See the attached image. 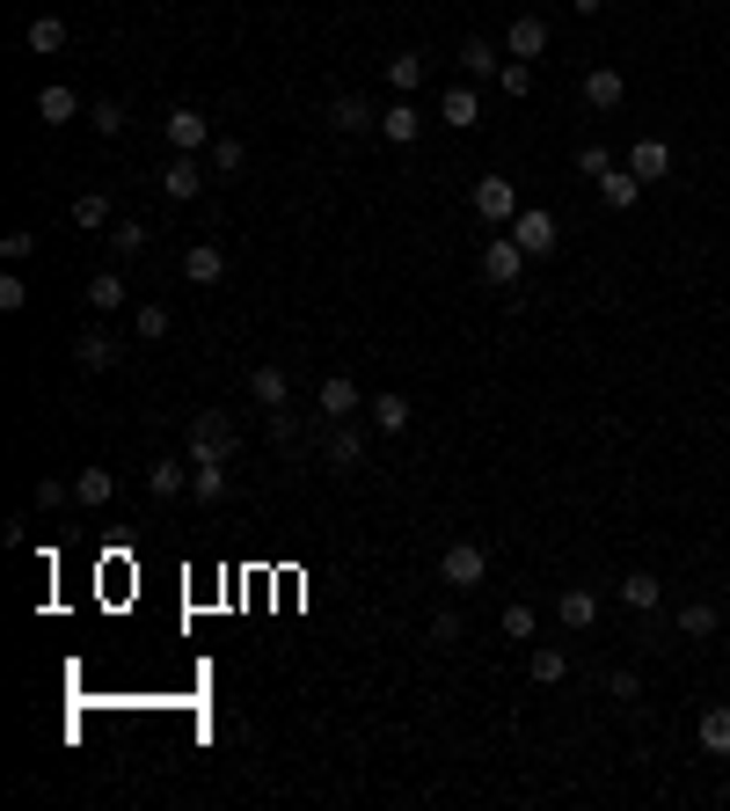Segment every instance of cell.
<instances>
[{"instance_id":"cell-1","label":"cell","mask_w":730,"mask_h":811,"mask_svg":"<svg viewBox=\"0 0 730 811\" xmlns=\"http://www.w3.org/2000/svg\"><path fill=\"white\" fill-rule=\"evenodd\" d=\"M226 454H234V424H226V409H197L191 439H183V460L205 468V460H226Z\"/></svg>"},{"instance_id":"cell-2","label":"cell","mask_w":730,"mask_h":811,"mask_svg":"<svg viewBox=\"0 0 730 811\" xmlns=\"http://www.w3.org/2000/svg\"><path fill=\"white\" fill-rule=\"evenodd\" d=\"M526 264H534V256H526L511 234H489V242H483V285H497V293H519Z\"/></svg>"},{"instance_id":"cell-3","label":"cell","mask_w":730,"mask_h":811,"mask_svg":"<svg viewBox=\"0 0 730 811\" xmlns=\"http://www.w3.org/2000/svg\"><path fill=\"white\" fill-rule=\"evenodd\" d=\"M438 578H446L453 592H475V585L489 578V548L483 541H453L446 556H438Z\"/></svg>"},{"instance_id":"cell-4","label":"cell","mask_w":730,"mask_h":811,"mask_svg":"<svg viewBox=\"0 0 730 811\" xmlns=\"http://www.w3.org/2000/svg\"><path fill=\"white\" fill-rule=\"evenodd\" d=\"M161 132H169V154H205L220 132L205 124V110H191V103H175L169 118H161Z\"/></svg>"},{"instance_id":"cell-5","label":"cell","mask_w":730,"mask_h":811,"mask_svg":"<svg viewBox=\"0 0 730 811\" xmlns=\"http://www.w3.org/2000/svg\"><path fill=\"white\" fill-rule=\"evenodd\" d=\"M468 205H475L483 227H511V220H519V191H511V176H483Z\"/></svg>"},{"instance_id":"cell-6","label":"cell","mask_w":730,"mask_h":811,"mask_svg":"<svg viewBox=\"0 0 730 811\" xmlns=\"http://www.w3.org/2000/svg\"><path fill=\"white\" fill-rule=\"evenodd\" d=\"M205 176H212L205 154H169V161H161V191H169L175 205H191V197L205 191Z\"/></svg>"},{"instance_id":"cell-7","label":"cell","mask_w":730,"mask_h":811,"mask_svg":"<svg viewBox=\"0 0 730 811\" xmlns=\"http://www.w3.org/2000/svg\"><path fill=\"white\" fill-rule=\"evenodd\" d=\"M511 242H519L526 256H556V242H562L556 212H540V205H519V220H511Z\"/></svg>"},{"instance_id":"cell-8","label":"cell","mask_w":730,"mask_h":811,"mask_svg":"<svg viewBox=\"0 0 730 811\" xmlns=\"http://www.w3.org/2000/svg\"><path fill=\"white\" fill-rule=\"evenodd\" d=\"M314 409H329V424H344L351 409H365V395H358V381H351V373H329V381L314 388Z\"/></svg>"},{"instance_id":"cell-9","label":"cell","mask_w":730,"mask_h":811,"mask_svg":"<svg viewBox=\"0 0 730 811\" xmlns=\"http://www.w3.org/2000/svg\"><path fill=\"white\" fill-rule=\"evenodd\" d=\"M438 118H446L453 132H475V124H483V103H475L468 81H446V95H438Z\"/></svg>"},{"instance_id":"cell-10","label":"cell","mask_w":730,"mask_h":811,"mask_svg":"<svg viewBox=\"0 0 730 811\" xmlns=\"http://www.w3.org/2000/svg\"><path fill=\"white\" fill-rule=\"evenodd\" d=\"M417 132H424V110L409 103V95H395V103L381 110V140H387V146H409Z\"/></svg>"},{"instance_id":"cell-11","label":"cell","mask_w":730,"mask_h":811,"mask_svg":"<svg viewBox=\"0 0 730 811\" xmlns=\"http://www.w3.org/2000/svg\"><path fill=\"white\" fill-rule=\"evenodd\" d=\"M585 103L591 110H621L628 103V73L621 67H591L585 73Z\"/></svg>"},{"instance_id":"cell-12","label":"cell","mask_w":730,"mask_h":811,"mask_svg":"<svg viewBox=\"0 0 730 811\" xmlns=\"http://www.w3.org/2000/svg\"><path fill=\"white\" fill-rule=\"evenodd\" d=\"M183 278H191V285H220L226 278V249L220 242H191V249H183Z\"/></svg>"},{"instance_id":"cell-13","label":"cell","mask_w":730,"mask_h":811,"mask_svg":"<svg viewBox=\"0 0 730 811\" xmlns=\"http://www.w3.org/2000/svg\"><path fill=\"white\" fill-rule=\"evenodd\" d=\"M540 52H548V22H540V16H511L505 59H540Z\"/></svg>"},{"instance_id":"cell-14","label":"cell","mask_w":730,"mask_h":811,"mask_svg":"<svg viewBox=\"0 0 730 811\" xmlns=\"http://www.w3.org/2000/svg\"><path fill=\"white\" fill-rule=\"evenodd\" d=\"M249 395H256V409L278 417V409L293 403V381H285V366H256V373H249Z\"/></svg>"},{"instance_id":"cell-15","label":"cell","mask_w":730,"mask_h":811,"mask_svg":"<svg viewBox=\"0 0 730 811\" xmlns=\"http://www.w3.org/2000/svg\"><path fill=\"white\" fill-rule=\"evenodd\" d=\"M365 417H373V432H387V439H395V432H409V417H417V409H409V395H373V403H365Z\"/></svg>"},{"instance_id":"cell-16","label":"cell","mask_w":730,"mask_h":811,"mask_svg":"<svg viewBox=\"0 0 730 811\" xmlns=\"http://www.w3.org/2000/svg\"><path fill=\"white\" fill-rule=\"evenodd\" d=\"M599 197H607L614 212H628V205H636V197H643V176H636L628 161H614L607 176H599Z\"/></svg>"},{"instance_id":"cell-17","label":"cell","mask_w":730,"mask_h":811,"mask_svg":"<svg viewBox=\"0 0 730 811\" xmlns=\"http://www.w3.org/2000/svg\"><path fill=\"white\" fill-rule=\"evenodd\" d=\"M73 366H81V373H110V366H118V344H110L103 330L73 336Z\"/></svg>"},{"instance_id":"cell-18","label":"cell","mask_w":730,"mask_h":811,"mask_svg":"<svg viewBox=\"0 0 730 811\" xmlns=\"http://www.w3.org/2000/svg\"><path fill=\"white\" fill-rule=\"evenodd\" d=\"M658 600H665V585L650 578V570H628L621 578V607L628 615H658Z\"/></svg>"},{"instance_id":"cell-19","label":"cell","mask_w":730,"mask_h":811,"mask_svg":"<svg viewBox=\"0 0 730 811\" xmlns=\"http://www.w3.org/2000/svg\"><path fill=\"white\" fill-rule=\"evenodd\" d=\"M628 169H636L643 183L672 176V146H665V140H636V146H628Z\"/></svg>"},{"instance_id":"cell-20","label":"cell","mask_w":730,"mask_h":811,"mask_svg":"<svg viewBox=\"0 0 730 811\" xmlns=\"http://www.w3.org/2000/svg\"><path fill=\"white\" fill-rule=\"evenodd\" d=\"M205 161H212V176H220V183H234V176L249 169V146L234 140V132H220V140L205 146Z\"/></svg>"},{"instance_id":"cell-21","label":"cell","mask_w":730,"mask_h":811,"mask_svg":"<svg viewBox=\"0 0 730 811\" xmlns=\"http://www.w3.org/2000/svg\"><path fill=\"white\" fill-rule=\"evenodd\" d=\"M556 615H562V629H591V621H599V592H585V585H562Z\"/></svg>"},{"instance_id":"cell-22","label":"cell","mask_w":730,"mask_h":811,"mask_svg":"<svg viewBox=\"0 0 730 811\" xmlns=\"http://www.w3.org/2000/svg\"><path fill=\"white\" fill-rule=\"evenodd\" d=\"M358 460H365V432H358V424H336V432H329V468H336V476H344V468H358Z\"/></svg>"},{"instance_id":"cell-23","label":"cell","mask_w":730,"mask_h":811,"mask_svg":"<svg viewBox=\"0 0 730 811\" xmlns=\"http://www.w3.org/2000/svg\"><path fill=\"white\" fill-rule=\"evenodd\" d=\"M73 227H88V234H95V227H118L110 191H81V197H73Z\"/></svg>"},{"instance_id":"cell-24","label":"cell","mask_w":730,"mask_h":811,"mask_svg":"<svg viewBox=\"0 0 730 811\" xmlns=\"http://www.w3.org/2000/svg\"><path fill=\"white\" fill-rule=\"evenodd\" d=\"M73 110H81V95H73L67 81H44V89H37V118H44V124H67Z\"/></svg>"},{"instance_id":"cell-25","label":"cell","mask_w":730,"mask_h":811,"mask_svg":"<svg viewBox=\"0 0 730 811\" xmlns=\"http://www.w3.org/2000/svg\"><path fill=\"white\" fill-rule=\"evenodd\" d=\"M329 124H336V132H365V124H381V110L365 103V95H336V103H329Z\"/></svg>"},{"instance_id":"cell-26","label":"cell","mask_w":730,"mask_h":811,"mask_svg":"<svg viewBox=\"0 0 730 811\" xmlns=\"http://www.w3.org/2000/svg\"><path fill=\"white\" fill-rule=\"evenodd\" d=\"M124 301H132V293H124L118 271H95V278H88V307H95V315H118Z\"/></svg>"},{"instance_id":"cell-27","label":"cell","mask_w":730,"mask_h":811,"mask_svg":"<svg viewBox=\"0 0 730 811\" xmlns=\"http://www.w3.org/2000/svg\"><path fill=\"white\" fill-rule=\"evenodd\" d=\"M22 44H30V52H44V59H52V52H67V22H59V16H30Z\"/></svg>"},{"instance_id":"cell-28","label":"cell","mask_w":730,"mask_h":811,"mask_svg":"<svg viewBox=\"0 0 730 811\" xmlns=\"http://www.w3.org/2000/svg\"><path fill=\"white\" fill-rule=\"evenodd\" d=\"M110 497H118V476H110V468H81V476H73V505H110Z\"/></svg>"},{"instance_id":"cell-29","label":"cell","mask_w":730,"mask_h":811,"mask_svg":"<svg viewBox=\"0 0 730 811\" xmlns=\"http://www.w3.org/2000/svg\"><path fill=\"white\" fill-rule=\"evenodd\" d=\"M146 490H154V497L191 490V460H154V468H146Z\"/></svg>"},{"instance_id":"cell-30","label":"cell","mask_w":730,"mask_h":811,"mask_svg":"<svg viewBox=\"0 0 730 811\" xmlns=\"http://www.w3.org/2000/svg\"><path fill=\"white\" fill-rule=\"evenodd\" d=\"M526 672H534L540 688H556V680H570V651H556V643H540V651L526 658Z\"/></svg>"},{"instance_id":"cell-31","label":"cell","mask_w":730,"mask_h":811,"mask_svg":"<svg viewBox=\"0 0 730 811\" xmlns=\"http://www.w3.org/2000/svg\"><path fill=\"white\" fill-rule=\"evenodd\" d=\"M191 497H197V505H220V497H226V460H205V468H191Z\"/></svg>"},{"instance_id":"cell-32","label":"cell","mask_w":730,"mask_h":811,"mask_svg":"<svg viewBox=\"0 0 730 811\" xmlns=\"http://www.w3.org/2000/svg\"><path fill=\"white\" fill-rule=\"evenodd\" d=\"M716 621H723V615H716L709 600H687V607H679V636H694V643H701V636H716Z\"/></svg>"},{"instance_id":"cell-33","label":"cell","mask_w":730,"mask_h":811,"mask_svg":"<svg viewBox=\"0 0 730 811\" xmlns=\"http://www.w3.org/2000/svg\"><path fill=\"white\" fill-rule=\"evenodd\" d=\"M460 73H475V81L497 73V44H489V37H468V44H460Z\"/></svg>"},{"instance_id":"cell-34","label":"cell","mask_w":730,"mask_h":811,"mask_svg":"<svg viewBox=\"0 0 730 811\" xmlns=\"http://www.w3.org/2000/svg\"><path fill=\"white\" fill-rule=\"evenodd\" d=\"M387 81H395V95H417L424 59H417V52H395V59H387Z\"/></svg>"},{"instance_id":"cell-35","label":"cell","mask_w":730,"mask_h":811,"mask_svg":"<svg viewBox=\"0 0 730 811\" xmlns=\"http://www.w3.org/2000/svg\"><path fill=\"white\" fill-rule=\"evenodd\" d=\"M701 746H709V753H730V702H716L709 717H701Z\"/></svg>"},{"instance_id":"cell-36","label":"cell","mask_w":730,"mask_h":811,"mask_svg":"<svg viewBox=\"0 0 730 811\" xmlns=\"http://www.w3.org/2000/svg\"><path fill=\"white\" fill-rule=\"evenodd\" d=\"M140 249H146V227H140V220H118V227H110V256H124V264H132Z\"/></svg>"},{"instance_id":"cell-37","label":"cell","mask_w":730,"mask_h":811,"mask_svg":"<svg viewBox=\"0 0 730 811\" xmlns=\"http://www.w3.org/2000/svg\"><path fill=\"white\" fill-rule=\"evenodd\" d=\"M497 89H505L511 103H519V95H534V67H526V59H505V67H497Z\"/></svg>"},{"instance_id":"cell-38","label":"cell","mask_w":730,"mask_h":811,"mask_svg":"<svg viewBox=\"0 0 730 811\" xmlns=\"http://www.w3.org/2000/svg\"><path fill=\"white\" fill-rule=\"evenodd\" d=\"M88 124H95L103 140H118V132H124V103H110V95H103V103H88Z\"/></svg>"},{"instance_id":"cell-39","label":"cell","mask_w":730,"mask_h":811,"mask_svg":"<svg viewBox=\"0 0 730 811\" xmlns=\"http://www.w3.org/2000/svg\"><path fill=\"white\" fill-rule=\"evenodd\" d=\"M0 307H8V315H22V307H30V285H22V271H16V264L0 271Z\"/></svg>"},{"instance_id":"cell-40","label":"cell","mask_w":730,"mask_h":811,"mask_svg":"<svg viewBox=\"0 0 730 811\" xmlns=\"http://www.w3.org/2000/svg\"><path fill=\"white\" fill-rule=\"evenodd\" d=\"M132 330H140V336H169V330H175V315H169L161 301H146L140 315H132Z\"/></svg>"},{"instance_id":"cell-41","label":"cell","mask_w":730,"mask_h":811,"mask_svg":"<svg viewBox=\"0 0 730 811\" xmlns=\"http://www.w3.org/2000/svg\"><path fill=\"white\" fill-rule=\"evenodd\" d=\"M607 169H614V154H607L599 140H591V146H577V176H591V183H599Z\"/></svg>"},{"instance_id":"cell-42","label":"cell","mask_w":730,"mask_h":811,"mask_svg":"<svg viewBox=\"0 0 730 811\" xmlns=\"http://www.w3.org/2000/svg\"><path fill=\"white\" fill-rule=\"evenodd\" d=\"M505 636H511V643H526V636H534V607H526V600L505 607Z\"/></svg>"},{"instance_id":"cell-43","label":"cell","mask_w":730,"mask_h":811,"mask_svg":"<svg viewBox=\"0 0 730 811\" xmlns=\"http://www.w3.org/2000/svg\"><path fill=\"white\" fill-rule=\"evenodd\" d=\"M607 688H614V702H643V672H628V666H621Z\"/></svg>"},{"instance_id":"cell-44","label":"cell","mask_w":730,"mask_h":811,"mask_svg":"<svg viewBox=\"0 0 730 811\" xmlns=\"http://www.w3.org/2000/svg\"><path fill=\"white\" fill-rule=\"evenodd\" d=\"M37 249V234L30 227H16V234H0V256H8V264H22V256H30Z\"/></svg>"},{"instance_id":"cell-45","label":"cell","mask_w":730,"mask_h":811,"mask_svg":"<svg viewBox=\"0 0 730 811\" xmlns=\"http://www.w3.org/2000/svg\"><path fill=\"white\" fill-rule=\"evenodd\" d=\"M67 497H73V483H52V476L37 483V511H59V505H67Z\"/></svg>"},{"instance_id":"cell-46","label":"cell","mask_w":730,"mask_h":811,"mask_svg":"<svg viewBox=\"0 0 730 811\" xmlns=\"http://www.w3.org/2000/svg\"><path fill=\"white\" fill-rule=\"evenodd\" d=\"M432 643H460V615H438L432 621Z\"/></svg>"},{"instance_id":"cell-47","label":"cell","mask_w":730,"mask_h":811,"mask_svg":"<svg viewBox=\"0 0 730 811\" xmlns=\"http://www.w3.org/2000/svg\"><path fill=\"white\" fill-rule=\"evenodd\" d=\"M570 8H577V16H599V8H607V0H570Z\"/></svg>"}]
</instances>
